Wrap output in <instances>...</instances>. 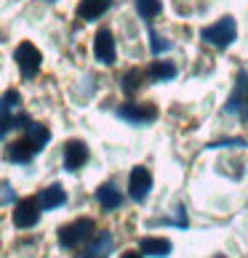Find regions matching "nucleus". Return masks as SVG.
<instances>
[{"instance_id":"1","label":"nucleus","mask_w":248,"mask_h":258,"mask_svg":"<svg viewBox=\"0 0 248 258\" xmlns=\"http://www.w3.org/2000/svg\"><path fill=\"white\" fill-rule=\"evenodd\" d=\"M200 37H203L208 45H214V48H227V45H232L235 37H237V24H235L232 16H222L219 22L203 27Z\"/></svg>"},{"instance_id":"2","label":"nucleus","mask_w":248,"mask_h":258,"mask_svg":"<svg viewBox=\"0 0 248 258\" xmlns=\"http://www.w3.org/2000/svg\"><path fill=\"white\" fill-rule=\"evenodd\" d=\"M14 61L19 64V72H22V78H24V80H32L35 75L40 72L43 56H40V51H37L32 43H19L16 51H14Z\"/></svg>"},{"instance_id":"3","label":"nucleus","mask_w":248,"mask_h":258,"mask_svg":"<svg viewBox=\"0 0 248 258\" xmlns=\"http://www.w3.org/2000/svg\"><path fill=\"white\" fill-rule=\"evenodd\" d=\"M93 229L96 226H93L91 218H78V221H72V224L59 229V242H62V247H78L85 240H91Z\"/></svg>"},{"instance_id":"4","label":"nucleus","mask_w":248,"mask_h":258,"mask_svg":"<svg viewBox=\"0 0 248 258\" xmlns=\"http://www.w3.org/2000/svg\"><path fill=\"white\" fill-rule=\"evenodd\" d=\"M40 221V203L35 197L19 200V205L14 208V226L19 229H30Z\"/></svg>"},{"instance_id":"5","label":"nucleus","mask_w":248,"mask_h":258,"mask_svg":"<svg viewBox=\"0 0 248 258\" xmlns=\"http://www.w3.org/2000/svg\"><path fill=\"white\" fill-rule=\"evenodd\" d=\"M227 112L240 114V117H245V114H248V72L245 70L237 72L235 91L230 93V99H227Z\"/></svg>"},{"instance_id":"6","label":"nucleus","mask_w":248,"mask_h":258,"mask_svg":"<svg viewBox=\"0 0 248 258\" xmlns=\"http://www.w3.org/2000/svg\"><path fill=\"white\" fill-rule=\"evenodd\" d=\"M128 189H131V200H136V203H144L152 192V173L147 168L136 165L131 170V178H128Z\"/></svg>"},{"instance_id":"7","label":"nucleus","mask_w":248,"mask_h":258,"mask_svg":"<svg viewBox=\"0 0 248 258\" xmlns=\"http://www.w3.org/2000/svg\"><path fill=\"white\" fill-rule=\"evenodd\" d=\"M118 114L126 122H133V125H147L158 117V109L152 104H123L118 109Z\"/></svg>"},{"instance_id":"8","label":"nucleus","mask_w":248,"mask_h":258,"mask_svg":"<svg viewBox=\"0 0 248 258\" xmlns=\"http://www.w3.org/2000/svg\"><path fill=\"white\" fill-rule=\"evenodd\" d=\"M93 56L104 67L115 64V37H112L110 30H99L93 35Z\"/></svg>"},{"instance_id":"9","label":"nucleus","mask_w":248,"mask_h":258,"mask_svg":"<svg viewBox=\"0 0 248 258\" xmlns=\"http://www.w3.org/2000/svg\"><path fill=\"white\" fill-rule=\"evenodd\" d=\"M88 162V147L83 141H67L64 147V168L67 170H78Z\"/></svg>"},{"instance_id":"10","label":"nucleus","mask_w":248,"mask_h":258,"mask_svg":"<svg viewBox=\"0 0 248 258\" xmlns=\"http://www.w3.org/2000/svg\"><path fill=\"white\" fill-rule=\"evenodd\" d=\"M110 6H112V0H80L78 16L83 22H96L99 16H104L110 11Z\"/></svg>"},{"instance_id":"11","label":"nucleus","mask_w":248,"mask_h":258,"mask_svg":"<svg viewBox=\"0 0 248 258\" xmlns=\"http://www.w3.org/2000/svg\"><path fill=\"white\" fill-rule=\"evenodd\" d=\"M141 253L144 255H155V258H166L171 253V240H166V237H144V240L139 242Z\"/></svg>"},{"instance_id":"12","label":"nucleus","mask_w":248,"mask_h":258,"mask_svg":"<svg viewBox=\"0 0 248 258\" xmlns=\"http://www.w3.org/2000/svg\"><path fill=\"white\" fill-rule=\"evenodd\" d=\"M37 203H40V208L43 210H56L59 205H64L67 203V192L59 186V184H54V186H48V189H43L40 195H37Z\"/></svg>"},{"instance_id":"13","label":"nucleus","mask_w":248,"mask_h":258,"mask_svg":"<svg viewBox=\"0 0 248 258\" xmlns=\"http://www.w3.org/2000/svg\"><path fill=\"white\" fill-rule=\"evenodd\" d=\"M112 253V234L107 232H102L99 234V240H93L85 250L78 255V258H107Z\"/></svg>"},{"instance_id":"14","label":"nucleus","mask_w":248,"mask_h":258,"mask_svg":"<svg viewBox=\"0 0 248 258\" xmlns=\"http://www.w3.org/2000/svg\"><path fill=\"white\" fill-rule=\"evenodd\" d=\"M27 141L32 144L35 152H40L51 141V131L45 125H40V122H30V125H27Z\"/></svg>"},{"instance_id":"15","label":"nucleus","mask_w":248,"mask_h":258,"mask_svg":"<svg viewBox=\"0 0 248 258\" xmlns=\"http://www.w3.org/2000/svg\"><path fill=\"white\" fill-rule=\"evenodd\" d=\"M96 200H99V205H102L104 210H115V208H120V203H123L120 192H118L112 184H102V186L96 189Z\"/></svg>"},{"instance_id":"16","label":"nucleus","mask_w":248,"mask_h":258,"mask_svg":"<svg viewBox=\"0 0 248 258\" xmlns=\"http://www.w3.org/2000/svg\"><path fill=\"white\" fill-rule=\"evenodd\" d=\"M147 75H150L155 83H166V80H174V78H176V67L171 64V61H152L150 70H147Z\"/></svg>"},{"instance_id":"17","label":"nucleus","mask_w":248,"mask_h":258,"mask_svg":"<svg viewBox=\"0 0 248 258\" xmlns=\"http://www.w3.org/2000/svg\"><path fill=\"white\" fill-rule=\"evenodd\" d=\"M32 155H35V149H32V144L27 139L8 147V160H11V162H30Z\"/></svg>"},{"instance_id":"18","label":"nucleus","mask_w":248,"mask_h":258,"mask_svg":"<svg viewBox=\"0 0 248 258\" xmlns=\"http://www.w3.org/2000/svg\"><path fill=\"white\" fill-rule=\"evenodd\" d=\"M19 93L16 91H6L3 93V136L8 131H11V109H16L19 107Z\"/></svg>"},{"instance_id":"19","label":"nucleus","mask_w":248,"mask_h":258,"mask_svg":"<svg viewBox=\"0 0 248 258\" xmlns=\"http://www.w3.org/2000/svg\"><path fill=\"white\" fill-rule=\"evenodd\" d=\"M133 6H136V11H139V16L141 19H155L160 11H163V3L160 0H133Z\"/></svg>"},{"instance_id":"20","label":"nucleus","mask_w":248,"mask_h":258,"mask_svg":"<svg viewBox=\"0 0 248 258\" xmlns=\"http://www.w3.org/2000/svg\"><path fill=\"white\" fill-rule=\"evenodd\" d=\"M141 78H144V75H141V70H128L126 75H123V91L128 93H136L139 88H141Z\"/></svg>"},{"instance_id":"21","label":"nucleus","mask_w":248,"mask_h":258,"mask_svg":"<svg viewBox=\"0 0 248 258\" xmlns=\"http://www.w3.org/2000/svg\"><path fill=\"white\" fill-rule=\"evenodd\" d=\"M171 48V43L166 40V37H160L155 30H150V51L155 53V56H160L163 51H168Z\"/></svg>"},{"instance_id":"22","label":"nucleus","mask_w":248,"mask_h":258,"mask_svg":"<svg viewBox=\"0 0 248 258\" xmlns=\"http://www.w3.org/2000/svg\"><path fill=\"white\" fill-rule=\"evenodd\" d=\"M245 141L243 139H227V141H211L206 149H222V147H243Z\"/></svg>"},{"instance_id":"23","label":"nucleus","mask_w":248,"mask_h":258,"mask_svg":"<svg viewBox=\"0 0 248 258\" xmlns=\"http://www.w3.org/2000/svg\"><path fill=\"white\" fill-rule=\"evenodd\" d=\"M11 200H14V195H11V184H8V181H3V205H11Z\"/></svg>"},{"instance_id":"24","label":"nucleus","mask_w":248,"mask_h":258,"mask_svg":"<svg viewBox=\"0 0 248 258\" xmlns=\"http://www.w3.org/2000/svg\"><path fill=\"white\" fill-rule=\"evenodd\" d=\"M120 258H141V255H139V253H133V250H128V253H123Z\"/></svg>"},{"instance_id":"25","label":"nucleus","mask_w":248,"mask_h":258,"mask_svg":"<svg viewBox=\"0 0 248 258\" xmlns=\"http://www.w3.org/2000/svg\"><path fill=\"white\" fill-rule=\"evenodd\" d=\"M216 258H224V255H216Z\"/></svg>"}]
</instances>
